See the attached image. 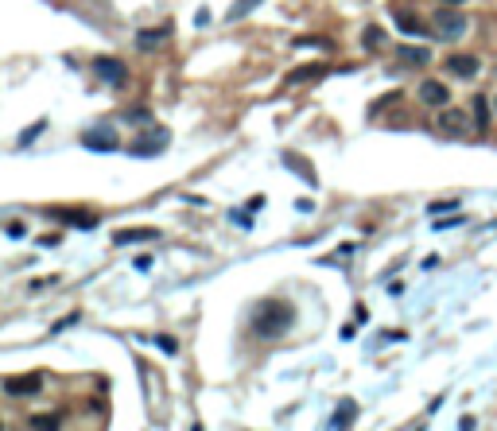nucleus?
<instances>
[{"label": "nucleus", "instance_id": "nucleus-12", "mask_svg": "<svg viewBox=\"0 0 497 431\" xmlns=\"http://www.w3.org/2000/svg\"><path fill=\"white\" fill-rule=\"evenodd\" d=\"M393 20H396V28H400V31H404V36H420V39H424V36H427V23H424V20H420V16H412V12H404V8H396V12H393Z\"/></svg>", "mask_w": 497, "mask_h": 431}, {"label": "nucleus", "instance_id": "nucleus-17", "mask_svg": "<svg viewBox=\"0 0 497 431\" xmlns=\"http://www.w3.org/2000/svg\"><path fill=\"white\" fill-rule=\"evenodd\" d=\"M474 124H478V132H486V124H490V102L482 94L474 97Z\"/></svg>", "mask_w": 497, "mask_h": 431}, {"label": "nucleus", "instance_id": "nucleus-21", "mask_svg": "<svg viewBox=\"0 0 497 431\" xmlns=\"http://www.w3.org/2000/svg\"><path fill=\"white\" fill-rule=\"evenodd\" d=\"M155 346H160L163 354H179V342L171 334H160V338H155Z\"/></svg>", "mask_w": 497, "mask_h": 431}, {"label": "nucleus", "instance_id": "nucleus-6", "mask_svg": "<svg viewBox=\"0 0 497 431\" xmlns=\"http://www.w3.org/2000/svg\"><path fill=\"white\" fill-rule=\"evenodd\" d=\"M439 132H447V136H466L470 132V117L462 109H439Z\"/></svg>", "mask_w": 497, "mask_h": 431}, {"label": "nucleus", "instance_id": "nucleus-8", "mask_svg": "<svg viewBox=\"0 0 497 431\" xmlns=\"http://www.w3.org/2000/svg\"><path fill=\"white\" fill-rule=\"evenodd\" d=\"M447 70L454 78H474L482 70V62H478V55H447Z\"/></svg>", "mask_w": 497, "mask_h": 431}, {"label": "nucleus", "instance_id": "nucleus-3", "mask_svg": "<svg viewBox=\"0 0 497 431\" xmlns=\"http://www.w3.org/2000/svg\"><path fill=\"white\" fill-rule=\"evenodd\" d=\"M94 74L102 82H109V86H124L129 82V70H124L121 59H113V55H97L94 59Z\"/></svg>", "mask_w": 497, "mask_h": 431}, {"label": "nucleus", "instance_id": "nucleus-2", "mask_svg": "<svg viewBox=\"0 0 497 431\" xmlns=\"http://www.w3.org/2000/svg\"><path fill=\"white\" fill-rule=\"evenodd\" d=\"M432 31H435L439 39H459L462 31H466V16L459 12V4H443V8H435Z\"/></svg>", "mask_w": 497, "mask_h": 431}, {"label": "nucleus", "instance_id": "nucleus-1", "mask_svg": "<svg viewBox=\"0 0 497 431\" xmlns=\"http://www.w3.org/2000/svg\"><path fill=\"white\" fill-rule=\"evenodd\" d=\"M295 322V307L284 300H264L253 315V334L256 338H284Z\"/></svg>", "mask_w": 497, "mask_h": 431}, {"label": "nucleus", "instance_id": "nucleus-11", "mask_svg": "<svg viewBox=\"0 0 497 431\" xmlns=\"http://www.w3.org/2000/svg\"><path fill=\"white\" fill-rule=\"evenodd\" d=\"M4 393L8 396H36V393H43V381L39 377H12V381H4Z\"/></svg>", "mask_w": 497, "mask_h": 431}, {"label": "nucleus", "instance_id": "nucleus-16", "mask_svg": "<svg viewBox=\"0 0 497 431\" xmlns=\"http://www.w3.org/2000/svg\"><path fill=\"white\" fill-rule=\"evenodd\" d=\"M354 416H358V404H354V400H342V404H338V412L330 416V427H346V424H354Z\"/></svg>", "mask_w": 497, "mask_h": 431}, {"label": "nucleus", "instance_id": "nucleus-14", "mask_svg": "<svg viewBox=\"0 0 497 431\" xmlns=\"http://www.w3.org/2000/svg\"><path fill=\"white\" fill-rule=\"evenodd\" d=\"M163 39H168V28H144V31H140V36H136V47H140V51H155V47H160L163 43Z\"/></svg>", "mask_w": 497, "mask_h": 431}, {"label": "nucleus", "instance_id": "nucleus-13", "mask_svg": "<svg viewBox=\"0 0 497 431\" xmlns=\"http://www.w3.org/2000/svg\"><path fill=\"white\" fill-rule=\"evenodd\" d=\"M327 74V66L322 62H311V66H295L292 74H288V86H300V82H315V78H322Z\"/></svg>", "mask_w": 497, "mask_h": 431}, {"label": "nucleus", "instance_id": "nucleus-25", "mask_svg": "<svg viewBox=\"0 0 497 431\" xmlns=\"http://www.w3.org/2000/svg\"><path fill=\"white\" fill-rule=\"evenodd\" d=\"M493 109H497V102H493Z\"/></svg>", "mask_w": 497, "mask_h": 431}, {"label": "nucleus", "instance_id": "nucleus-9", "mask_svg": "<svg viewBox=\"0 0 497 431\" xmlns=\"http://www.w3.org/2000/svg\"><path fill=\"white\" fill-rule=\"evenodd\" d=\"M51 218H55V222H66V226H78V229H94V226H97V214H86V210H62V206H55Z\"/></svg>", "mask_w": 497, "mask_h": 431}, {"label": "nucleus", "instance_id": "nucleus-7", "mask_svg": "<svg viewBox=\"0 0 497 431\" xmlns=\"http://www.w3.org/2000/svg\"><path fill=\"white\" fill-rule=\"evenodd\" d=\"M82 144L89 148V152H117L121 148V136L113 129H89L86 136H82Z\"/></svg>", "mask_w": 497, "mask_h": 431}, {"label": "nucleus", "instance_id": "nucleus-10", "mask_svg": "<svg viewBox=\"0 0 497 431\" xmlns=\"http://www.w3.org/2000/svg\"><path fill=\"white\" fill-rule=\"evenodd\" d=\"M117 245H140V241H160V229L155 226H144V229H117L113 234Z\"/></svg>", "mask_w": 497, "mask_h": 431}, {"label": "nucleus", "instance_id": "nucleus-23", "mask_svg": "<svg viewBox=\"0 0 497 431\" xmlns=\"http://www.w3.org/2000/svg\"><path fill=\"white\" fill-rule=\"evenodd\" d=\"M23 234H28V229H23L20 222H8V237H23Z\"/></svg>", "mask_w": 497, "mask_h": 431}, {"label": "nucleus", "instance_id": "nucleus-15", "mask_svg": "<svg viewBox=\"0 0 497 431\" xmlns=\"http://www.w3.org/2000/svg\"><path fill=\"white\" fill-rule=\"evenodd\" d=\"M396 59L408 62V66H427V59H432V55H427L424 47H396Z\"/></svg>", "mask_w": 497, "mask_h": 431}, {"label": "nucleus", "instance_id": "nucleus-19", "mask_svg": "<svg viewBox=\"0 0 497 431\" xmlns=\"http://www.w3.org/2000/svg\"><path fill=\"white\" fill-rule=\"evenodd\" d=\"M256 4H261V0H237V4L229 8V20H241V16H248Z\"/></svg>", "mask_w": 497, "mask_h": 431}, {"label": "nucleus", "instance_id": "nucleus-22", "mask_svg": "<svg viewBox=\"0 0 497 431\" xmlns=\"http://www.w3.org/2000/svg\"><path fill=\"white\" fill-rule=\"evenodd\" d=\"M229 218H234V222H237V226H241V229H248V226H253V214H245V210H234V214H229Z\"/></svg>", "mask_w": 497, "mask_h": 431}, {"label": "nucleus", "instance_id": "nucleus-20", "mask_svg": "<svg viewBox=\"0 0 497 431\" xmlns=\"http://www.w3.org/2000/svg\"><path fill=\"white\" fill-rule=\"evenodd\" d=\"M381 43H385V31H381V28H366V47H369V51H377Z\"/></svg>", "mask_w": 497, "mask_h": 431}, {"label": "nucleus", "instance_id": "nucleus-18", "mask_svg": "<svg viewBox=\"0 0 497 431\" xmlns=\"http://www.w3.org/2000/svg\"><path fill=\"white\" fill-rule=\"evenodd\" d=\"M62 424V412H55V416H31L28 427H59Z\"/></svg>", "mask_w": 497, "mask_h": 431}, {"label": "nucleus", "instance_id": "nucleus-24", "mask_svg": "<svg viewBox=\"0 0 497 431\" xmlns=\"http://www.w3.org/2000/svg\"><path fill=\"white\" fill-rule=\"evenodd\" d=\"M439 4H462V0H439Z\"/></svg>", "mask_w": 497, "mask_h": 431}, {"label": "nucleus", "instance_id": "nucleus-4", "mask_svg": "<svg viewBox=\"0 0 497 431\" xmlns=\"http://www.w3.org/2000/svg\"><path fill=\"white\" fill-rule=\"evenodd\" d=\"M416 97H420V105L443 109V105L451 102V89H447L443 82H435V78H424V82H420V89H416Z\"/></svg>", "mask_w": 497, "mask_h": 431}, {"label": "nucleus", "instance_id": "nucleus-5", "mask_svg": "<svg viewBox=\"0 0 497 431\" xmlns=\"http://www.w3.org/2000/svg\"><path fill=\"white\" fill-rule=\"evenodd\" d=\"M163 148H168V129H148V136L132 140L129 152L132 156H155V152H163Z\"/></svg>", "mask_w": 497, "mask_h": 431}]
</instances>
